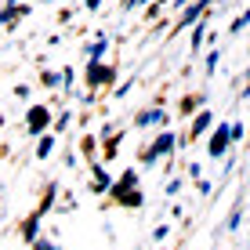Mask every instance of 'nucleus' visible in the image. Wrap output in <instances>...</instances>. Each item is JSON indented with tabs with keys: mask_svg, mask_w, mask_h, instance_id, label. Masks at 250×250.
<instances>
[{
	"mask_svg": "<svg viewBox=\"0 0 250 250\" xmlns=\"http://www.w3.org/2000/svg\"><path fill=\"white\" fill-rule=\"evenodd\" d=\"M44 127H47V109H33V113H29V131H44Z\"/></svg>",
	"mask_w": 250,
	"mask_h": 250,
	"instance_id": "obj_2",
	"label": "nucleus"
},
{
	"mask_svg": "<svg viewBox=\"0 0 250 250\" xmlns=\"http://www.w3.org/2000/svg\"><path fill=\"white\" fill-rule=\"evenodd\" d=\"M51 152V138H44V142H40V149H37V156H47Z\"/></svg>",
	"mask_w": 250,
	"mask_h": 250,
	"instance_id": "obj_4",
	"label": "nucleus"
},
{
	"mask_svg": "<svg viewBox=\"0 0 250 250\" xmlns=\"http://www.w3.org/2000/svg\"><path fill=\"white\" fill-rule=\"evenodd\" d=\"M207 124H210V113H203L200 120H196V127H192V134H200V131H207Z\"/></svg>",
	"mask_w": 250,
	"mask_h": 250,
	"instance_id": "obj_3",
	"label": "nucleus"
},
{
	"mask_svg": "<svg viewBox=\"0 0 250 250\" xmlns=\"http://www.w3.org/2000/svg\"><path fill=\"white\" fill-rule=\"evenodd\" d=\"M98 4H102V0H87V7H98Z\"/></svg>",
	"mask_w": 250,
	"mask_h": 250,
	"instance_id": "obj_5",
	"label": "nucleus"
},
{
	"mask_svg": "<svg viewBox=\"0 0 250 250\" xmlns=\"http://www.w3.org/2000/svg\"><path fill=\"white\" fill-rule=\"evenodd\" d=\"M225 145H229V127H218V134H214V142H210V156H221Z\"/></svg>",
	"mask_w": 250,
	"mask_h": 250,
	"instance_id": "obj_1",
	"label": "nucleus"
}]
</instances>
